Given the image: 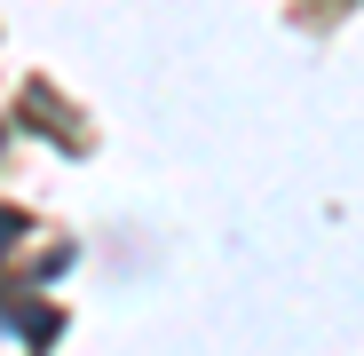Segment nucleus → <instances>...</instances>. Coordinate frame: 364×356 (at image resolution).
<instances>
[{"label": "nucleus", "mask_w": 364, "mask_h": 356, "mask_svg": "<svg viewBox=\"0 0 364 356\" xmlns=\"http://www.w3.org/2000/svg\"><path fill=\"white\" fill-rule=\"evenodd\" d=\"M9 230H16V222H9V214H0V246H9Z\"/></svg>", "instance_id": "f257e3e1"}]
</instances>
